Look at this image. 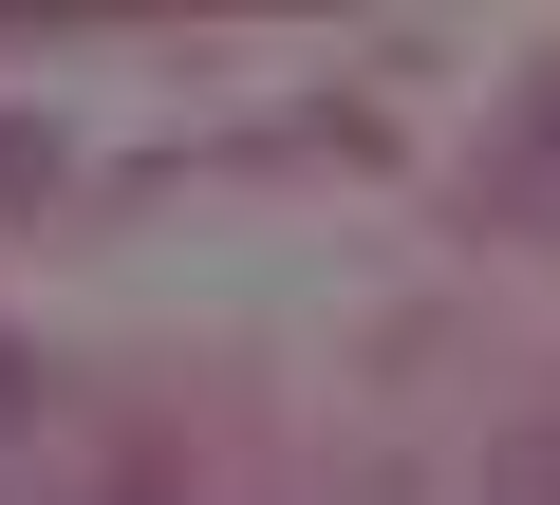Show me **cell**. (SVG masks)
Returning <instances> with one entry per match:
<instances>
[{
	"mask_svg": "<svg viewBox=\"0 0 560 505\" xmlns=\"http://www.w3.org/2000/svg\"><path fill=\"white\" fill-rule=\"evenodd\" d=\"M57 150H75L57 113H0V225H20V206H57Z\"/></svg>",
	"mask_w": 560,
	"mask_h": 505,
	"instance_id": "7a4b0ae2",
	"label": "cell"
},
{
	"mask_svg": "<svg viewBox=\"0 0 560 505\" xmlns=\"http://www.w3.org/2000/svg\"><path fill=\"white\" fill-rule=\"evenodd\" d=\"M486 225H560V76L504 94V169H486Z\"/></svg>",
	"mask_w": 560,
	"mask_h": 505,
	"instance_id": "6da1fadb",
	"label": "cell"
},
{
	"mask_svg": "<svg viewBox=\"0 0 560 505\" xmlns=\"http://www.w3.org/2000/svg\"><path fill=\"white\" fill-rule=\"evenodd\" d=\"M20 412H38V356H20V337H0V431H20Z\"/></svg>",
	"mask_w": 560,
	"mask_h": 505,
	"instance_id": "277c9868",
	"label": "cell"
},
{
	"mask_svg": "<svg viewBox=\"0 0 560 505\" xmlns=\"http://www.w3.org/2000/svg\"><path fill=\"white\" fill-rule=\"evenodd\" d=\"M504 505H560V431H523V449H504Z\"/></svg>",
	"mask_w": 560,
	"mask_h": 505,
	"instance_id": "3957f363",
	"label": "cell"
}]
</instances>
